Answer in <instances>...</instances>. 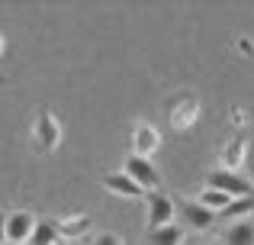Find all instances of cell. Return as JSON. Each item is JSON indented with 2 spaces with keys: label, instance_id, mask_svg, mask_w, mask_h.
<instances>
[{
  "label": "cell",
  "instance_id": "1",
  "mask_svg": "<svg viewBox=\"0 0 254 245\" xmlns=\"http://www.w3.org/2000/svg\"><path fill=\"white\" fill-rule=\"evenodd\" d=\"M62 142V126H58L52 110H39L36 123H32V149L39 155H52Z\"/></svg>",
  "mask_w": 254,
  "mask_h": 245
},
{
  "label": "cell",
  "instance_id": "2",
  "mask_svg": "<svg viewBox=\"0 0 254 245\" xmlns=\"http://www.w3.org/2000/svg\"><path fill=\"white\" fill-rule=\"evenodd\" d=\"M206 187L222 190V194L232 197V200H235V197H248V194H254V184L242 174V171H222V168L209 171V177H206Z\"/></svg>",
  "mask_w": 254,
  "mask_h": 245
},
{
  "label": "cell",
  "instance_id": "3",
  "mask_svg": "<svg viewBox=\"0 0 254 245\" xmlns=\"http://www.w3.org/2000/svg\"><path fill=\"white\" fill-rule=\"evenodd\" d=\"M199 100L193 94H180V97H174L171 100V107H168V123H171V129H177V132H187L190 126H196L199 120Z\"/></svg>",
  "mask_w": 254,
  "mask_h": 245
},
{
  "label": "cell",
  "instance_id": "4",
  "mask_svg": "<svg viewBox=\"0 0 254 245\" xmlns=\"http://www.w3.org/2000/svg\"><path fill=\"white\" fill-rule=\"evenodd\" d=\"M123 174L129 177L132 184H135L138 190H158V168L151 164V158H138V155H129L126 158V164H123Z\"/></svg>",
  "mask_w": 254,
  "mask_h": 245
},
{
  "label": "cell",
  "instance_id": "5",
  "mask_svg": "<svg viewBox=\"0 0 254 245\" xmlns=\"http://www.w3.org/2000/svg\"><path fill=\"white\" fill-rule=\"evenodd\" d=\"M174 200L168 194H158V190H148L145 194V220H148V229H158V226H168L174 223Z\"/></svg>",
  "mask_w": 254,
  "mask_h": 245
},
{
  "label": "cell",
  "instance_id": "6",
  "mask_svg": "<svg viewBox=\"0 0 254 245\" xmlns=\"http://www.w3.org/2000/svg\"><path fill=\"white\" fill-rule=\"evenodd\" d=\"M39 216H32L29 210H13V213H3V233H6V242L10 245H23L29 242V233L36 226Z\"/></svg>",
  "mask_w": 254,
  "mask_h": 245
},
{
  "label": "cell",
  "instance_id": "7",
  "mask_svg": "<svg viewBox=\"0 0 254 245\" xmlns=\"http://www.w3.org/2000/svg\"><path fill=\"white\" fill-rule=\"evenodd\" d=\"M180 220H184V226L187 229H196V233H206V229H212L216 226V213H209L206 207H199L196 200H187V203H180Z\"/></svg>",
  "mask_w": 254,
  "mask_h": 245
},
{
  "label": "cell",
  "instance_id": "8",
  "mask_svg": "<svg viewBox=\"0 0 254 245\" xmlns=\"http://www.w3.org/2000/svg\"><path fill=\"white\" fill-rule=\"evenodd\" d=\"M90 226H93L90 213H71V216H62V220H55V229H58V239H62V242L81 239V236L90 233Z\"/></svg>",
  "mask_w": 254,
  "mask_h": 245
},
{
  "label": "cell",
  "instance_id": "9",
  "mask_svg": "<svg viewBox=\"0 0 254 245\" xmlns=\"http://www.w3.org/2000/svg\"><path fill=\"white\" fill-rule=\"evenodd\" d=\"M158 145H161V136H158L155 126L138 123L135 129H132V155H138V158H151V155L158 152Z\"/></svg>",
  "mask_w": 254,
  "mask_h": 245
},
{
  "label": "cell",
  "instance_id": "10",
  "mask_svg": "<svg viewBox=\"0 0 254 245\" xmlns=\"http://www.w3.org/2000/svg\"><path fill=\"white\" fill-rule=\"evenodd\" d=\"M245 158H248V142H245L242 136L229 139V142L222 145V152H219V168L222 171H238L245 168Z\"/></svg>",
  "mask_w": 254,
  "mask_h": 245
},
{
  "label": "cell",
  "instance_id": "11",
  "mask_svg": "<svg viewBox=\"0 0 254 245\" xmlns=\"http://www.w3.org/2000/svg\"><path fill=\"white\" fill-rule=\"evenodd\" d=\"M103 190H110L113 197H126V200H138V197H145L142 190L135 187V184L129 181V177L123 174V171H113V174L103 177Z\"/></svg>",
  "mask_w": 254,
  "mask_h": 245
},
{
  "label": "cell",
  "instance_id": "12",
  "mask_svg": "<svg viewBox=\"0 0 254 245\" xmlns=\"http://www.w3.org/2000/svg\"><path fill=\"white\" fill-rule=\"evenodd\" d=\"M222 242L225 245H254V223L251 220H235L232 226H225Z\"/></svg>",
  "mask_w": 254,
  "mask_h": 245
},
{
  "label": "cell",
  "instance_id": "13",
  "mask_svg": "<svg viewBox=\"0 0 254 245\" xmlns=\"http://www.w3.org/2000/svg\"><path fill=\"white\" fill-rule=\"evenodd\" d=\"M145 239H148V245H180V242H184V226L168 223V226L148 229V233H145Z\"/></svg>",
  "mask_w": 254,
  "mask_h": 245
},
{
  "label": "cell",
  "instance_id": "14",
  "mask_svg": "<svg viewBox=\"0 0 254 245\" xmlns=\"http://www.w3.org/2000/svg\"><path fill=\"white\" fill-rule=\"evenodd\" d=\"M251 213H254V194L229 200V207H225L222 213H216V220H245V216H251Z\"/></svg>",
  "mask_w": 254,
  "mask_h": 245
},
{
  "label": "cell",
  "instance_id": "15",
  "mask_svg": "<svg viewBox=\"0 0 254 245\" xmlns=\"http://www.w3.org/2000/svg\"><path fill=\"white\" fill-rule=\"evenodd\" d=\"M58 242V229H55V220H36L29 233V245H55Z\"/></svg>",
  "mask_w": 254,
  "mask_h": 245
},
{
  "label": "cell",
  "instance_id": "16",
  "mask_svg": "<svg viewBox=\"0 0 254 245\" xmlns=\"http://www.w3.org/2000/svg\"><path fill=\"white\" fill-rule=\"evenodd\" d=\"M229 200H232V197H225L222 194V190H212V187H203V194H199V207H206V210H209V213H222V210L225 207H229Z\"/></svg>",
  "mask_w": 254,
  "mask_h": 245
},
{
  "label": "cell",
  "instance_id": "17",
  "mask_svg": "<svg viewBox=\"0 0 254 245\" xmlns=\"http://www.w3.org/2000/svg\"><path fill=\"white\" fill-rule=\"evenodd\" d=\"M93 245H123V239H119L116 233H100L97 239H93Z\"/></svg>",
  "mask_w": 254,
  "mask_h": 245
},
{
  "label": "cell",
  "instance_id": "18",
  "mask_svg": "<svg viewBox=\"0 0 254 245\" xmlns=\"http://www.w3.org/2000/svg\"><path fill=\"white\" fill-rule=\"evenodd\" d=\"M180 245H216V242H199V239H184Z\"/></svg>",
  "mask_w": 254,
  "mask_h": 245
},
{
  "label": "cell",
  "instance_id": "19",
  "mask_svg": "<svg viewBox=\"0 0 254 245\" xmlns=\"http://www.w3.org/2000/svg\"><path fill=\"white\" fill-rule=\"evenodd\" d=\"M0 245H6V233H3V213H0Z\"/></svg>",
  "mask_w": 254,
  "mask_h": 245
},
{
  "label": "cell",
  "instance_id": "20",
  "mask_svg": "<svg viewBox=\"0 0 254 245\" xmlns=\"http://www.w3.org/2000/svg\"><path fill=\"white\" fill-rule=\"evenodd\" d=\"M0 55H3V36H0Z\"/></svg>",
  "mask_w": 254,
  "mask_h": 245
},
{
  "label": "cell",
  "instance_id": "21",
  "mask_svg": "<svg viewBox=\"0 0 254 245\" xmlns=\"http://www.w3.org/2000/svg\"><path fill=\"white\" fill-rule=\"evenodd\" d=\"M55 245H68V242H62V239H58V242H55Z\"/></svg>",
  "mask_w": 254,
  "mask_h": 245
},
{
  "label": "cell",
  "instance_id": "22",
  "mask_svg": "<svg viewBox=\"0 0 254 245\" xmlns=\"http://www.w3.org/2000/svg\"><path fill=\"white\" fill-rule=\"evenodd\" d=\"M23 245H29V242H23Z\"/></svg>",
  "mask_w": 254,
  "mask_h": 245
}]
</instances>
